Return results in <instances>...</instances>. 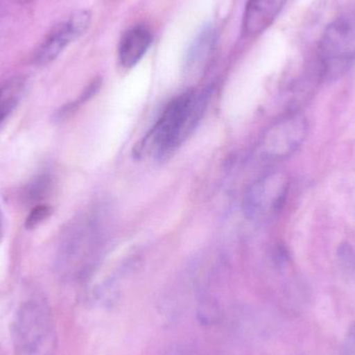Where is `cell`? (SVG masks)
Returning <instances> with one entry per match:
<instances>
[{
    "label": "cell",
    "mask_w": 355,
    "mask_h": 355,
    "mask_svg": "<svg viewBox=\"0 0 355 355\" xmlns=\"http://www.w3.org/2000/svg\"><path fill=\"white\" fill-rule=\"evenodd\" d=\"M206 100L194 91H187L173 99L152 127L137 153L166 158L191 132L205 108Z\"/></svg>",
    "instance_id": "cell-1"
},
{
    "label": "cell",
    "mask_w": 355,
    "mask_h": 355,
    "mask_svg": "<svg viewBox=\"0 0 355 355\" xmlns=\"http://www.w3.org/2000/svg\"><path fill=\"white\" fill-rule=\"evenodd\" d=\"M12 341L19 355H47L53 346L51 315L47 306L25 302L15 317Z\"/></svg>",
    "instance_id": "cell-2"
},
{
    "label": "cell",
    "mask_w": 355,
    "mask_h": 355,
    "mask_svg": "<svg viewBox=\"0 0 355 355\" xmlns=\"http://www.w3.org/2000/svg\"><path fill=\"white\" fill-rule=\"evenodd\" d=\"M321 78L343 73L355 60V15L336 19L327 25L318 45Z\"/></svg>",
    "instance_id": "cell-3"
},
{
    "label": "cell",
    "mask_w": 355,
    "mask_h": 355,
    "mask_svg": "<svg viewBox=\"0 0 355 355\" xmlns=\"http://www.w3.org/2000/svg\"><path fill=\"white\" fill-rule=\"evenodd\" d=\"M287 175L273 172L252 184L243 196V210L250 220L264 223L275 218L285 206L289 194Z\"/></svg>",
    "instance_id": "cell-4"
},
{
    "label": "cell",
    "mask_w": 355,
    "mask_h": 355,
    "mask_svg": "<svg viewBox=\"0 0 355 355\" xmlns=\"http://www.w3.org/2000/svg\"><path fill=\"white\" fill-rule=\"evenodd\" d=\"M308 130V121L302 114H287L267 129L261 141V154L269 160L285 159L302 147Z\"/></svg>",
    "instance_id": "cell-5"
},
{
    "label": "cell",
    "mask_w": 355,
    "mask_h": 355,
    "mask_svg": "<svg viewBox=\"0 0 355 355\" xmlns=\"http://www.w3.org/2000/svg\"><path fill=\"white\" fill-rule=\"evenodd\" d=\"M92 16L87 10H79L67 20L58 23L37 49L35 62L39 66L50 64L62 53L75 40L80 37L91 24Z\"/></svg>",
    "instance_id": "cell-6"
},
{
    "label": "cell",
    "mask_w": 355,
    "mask_h": 355,
    "mask_svg": "<svg viewBox=\"0 0 355 355\" xmlns=\"http://www.w3.org/2000/svg\"><path fill=\"white\" fill-rule=\"evenodd\" d=\"M287 0H248L243 16L246 37H258L272 25Z\"/></svg>",
    "instance_id": "cell-7"
},
{
    "label": "cell",
    "mask_w": 355,
    "mask_h": 355,
    "mask_svg": "<svg viewBox=\"0 0 355 355\" xmlns=\"http://www.w3.org/2000/svg\"><path fill=\"white\" fill-rule=\"evenodd\" d=\"M153 42L151 31L145 25L131 27L121 37L119 60L124 68L137 66L146 55Z\"/></svg>",
    "instance_id": "cell-8"
},
{
    "label": "cell",
    "mask_w": 355,
    "mask_h": 355,
    "mask_svg": "<svg viewBox=\"0 0 355 355\" xmlns=\"http://www.w3.org/2000/svg\"><path fill=\"white\" fill-rule=\"evenodd\" d=\"M217 43V33L211 25L204 27L196 35L185 58L187 74L198 76L205 72Z\"/></svg>",
    "instance_id": "cell-9"
},
{
    "label": "cell",
    "mask_w": 355,
    "mask_h": 355,
    "mask_svg": "<svg viewBox=\"0 0 355 355\" xmlns=\"http://www.w3.org/2000/svg\"><path fill=\"white\" fill-rule=\"evenodd\" d=\"M24 89L25 80L22 77H12L0 85V124L17 107Z\"/></svg>",
    "instance_id": "cell-10"
},
{
    "label": "cell",
    "mask_w": 355,
    "mask_h": 355,
    "mask_svg": "<svg viewBox=\"0 0 355 355\" xmlns=\"http://www.w3.org/2000/svg\"><path fill=\"white\" fill-rule=\"evenodd\" d=\"M337 260L339 268L345 275H355V250L348 242L341 243L337 250Z\"/></svg>",
    "instance_id": "cell-11"
},
{
    "label": "cell",
    "mask_w": 355,
    "mask_h": 355,
    "mask_svg": "<svg viewBox=\"0 0 355 355\" xmlns=\"http://www.w3.org/2000/svg\"><path fill=\"white\" fill-rule=\"evenodd\" d=\"M51 185V180L48 175H40L27 186L26 196L29 202H39L47 194Z\"/></svg>",
    "instance_id": "cell-12"
},
{
    "label": "cell",
    "mask_w": 355,
    "mask_h": 355,
    "mask_svg": "<svg viewBox=\"0 0 355 355\" xmlns=\"http://www.w3.org/2000/svg\"><path fill=\"white\" fill-rule=\"evenodd\" d=\"M223 317L220 309L216 304L211 302H204L198 306V319L200 324L211 327L217 324Z\"/></svg>",
    "instance_id": "cell-13"
},
{
    "label": "cell",
    "mask_w": 355,
    "mask_h": 355,
    "mask_svg": "<svg viewBox=\"0 0 355 355\" xmlns=\"http://www.w3.org/2000/svg\"><path fill=\"white\" fill-rule=\"evenodd\" d=\"M51 213V207L47 206V205H37L27 216L25 227L28 230L35 229L44 221L47 220Z\"/></svg>",
    "instance_id": "cell-14"
},
{
    "label": "cell",
    "mask_w": 355,
    "mask_h": 355,
    "mask_svg": "<svg viewBox=\"0 0 355 355\" xmlns=\"http://www.w3.org/2000/svg\"><path fill=\"white\" fill-rule=\"evenodd\" d=\"M343 355H355V323L348 329L344 338L343 347H342Z\"/></svg>",
    "instance_id": "cell-15"
},
{
    "label": "cell",
    "mask_w": 355,
    "mask_h": 355,
    "mask_svg": "<svg viewBox=\"0 0 355 355\" xmlns=\"http://www.w3.org/2000/svg\"><path fill=\"white\" fill-rule=\"evenodd\" d=\"M162 355H191L189 347L181 342H175L171 344Z\"/></svg>",
    "instance_id": "cell-16"
},
{
    "label": "cell",
    "mask_w": 355,
    "mask_h": 355,
    "mask_svg": "<svg viewBox=\"0 0 355 355\" xmlns=\"http://www.w3.org/2000/svg\"><path fill=\"white\" fill-rule=\"evenodd\" d=\"M3 238V218H2L1 209H0V243Z\"/></svg>",
    "instance_id": "cell-17"
},
{
    "label": "cell",
    "mask_w": 355,
    "mask_h": 355,
    "mask_svg": "<svg viewBox=\"0 0 355 355\" xmlns=\"http://www.w3.org/2000/svg\"><path fill=\"white\" fill-rule=\"evenodd\" d=\"M14 1L18 2V3L24 4L28 3V2L33 1V0H14Z\"/></svg>",
    "instance_id": "cell-18"
}]
</instances>
